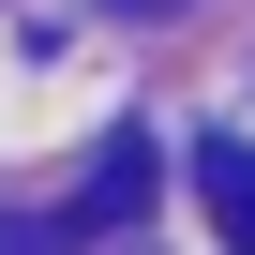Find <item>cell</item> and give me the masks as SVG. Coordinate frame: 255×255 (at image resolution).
I'll return each mask as SVG.
<instances>
[{
  "label": "cell",
  "instance_id": "3957f363",
  "mask_svg": "<svg viewBox=\"0 0 255 255\" xmlns=\"http://www.w3.org/2000/svg\"><path fill=\"white\" fill-rule=\"evenodd\" d=\"M60 240H75V225H0V255H60Z\"/></svg>",
  "mask_w": 255,
  "mask_h": 255
},
{
  "label": "cell",
  "instance_id": "7a4b0ae2",
  "mask_svg": "<svg viewBox=\"0 0 255 255\" xmlns=\"http://www.w3.org/2000/svg\"><path fill=\"white\" fill-rule=\"evenodd\" d=\"M135 195H150V150H135V135H120V150H105V180H90V195H75L60 225L90 240V225H120V210H135Z\"/></svg>",
  "mask_w": 255,
  "mask_h": 255
},
{
  "label": "cell",
  "instance_id": "6da1fadb",
  "mask_svg": "<svg viewBox=\"0 0 255 255\" xmlns=\"http://www.w3.org/2000/svg\"><path fill=\"white\" fill-rule=\"evenodd\" d=\"M195 195H210V225H225V240H255V150H240V135H210V150H195Z\"/></svg>",
  "mask_w": 255,
  "mask_h": 255
},
{
  "label": "cell",
  "instance_id": "277c9868",
  "mask_svg": "<svg viewBox=\"0 0 255 255\" xmlns=\"http://www.w3.org/2000/svg\"><path fill=\"white\" fill-rule=\"evenodd\" d=\"M120 15H165V0H120Z\"/></svg>",
  "mask_w": 255,
  "mask_h": 255
}]
</instances>
